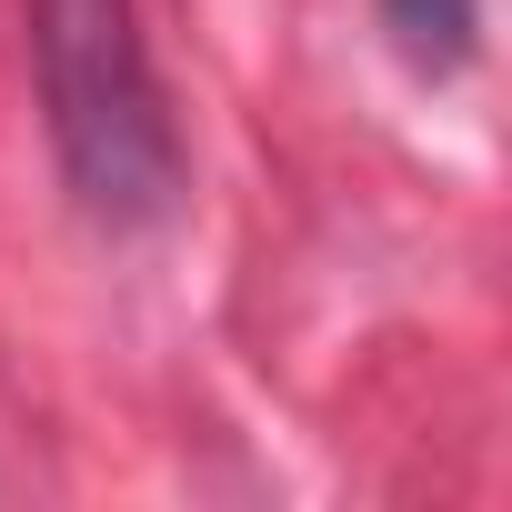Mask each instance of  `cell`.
I'll return each mask as SVG.
<instances>
[{"mask_svg": "<svg viewBox=\"0 0 512 512\" xmlns=\"http://www.w3.org/2000/svg\"><path fill=\"white\" fill-rule=\"evenodd\" d=\"M21 21H31V81L71 201L101 231H151L181 201V131L141 11L131 0H21Z\"/></svg>", "mask_w": 512, "mask_h": 512, "instance_id": "cell-1", "label": "cell"}, {"mask_svg": "<svg viewBox=\"0 0 512 512\" xmlns=\"http://www.w3.org/2000/svg\"><path fill=\"white\" fill-rule=\"evenodd\" d=\"M382 31L412 81H462L482 51V0H382Z\"/></svg>", "mask_w": 512, "mask_h": 512, "instance_id": "cell-2", "label": "cell"}]
</instances>
